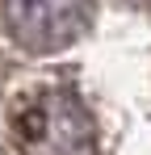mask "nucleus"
<instances>
[{"label":"nucleus","instance_id":"obj_1","mask_svg":"<svg viewBox=\"0 0 151 155\" xmlns=\"http://www.w3.org/2000/svg\"><path fill=\"white\" fill-rule=\"evenodd\" d=\"M21 155H101L97 122L72 88H42L13 109Z\"/></svg>","mask_w":151,"mask_h":155},{"label":"nucleus","instance_id":"obj_2","mask_svg":"<svg viewBox=\"0 0 151 155\" xmlns=\"http://www.w3.org/2000/svg\"><path fill=\"white\" fill-rule=\"evenodd\" d=\"M0 13L13 42H21L34 54H46L72 46L88 29L92 0H0Z\"/></svg>","mask_w":151,"mask_h":155},{"label":"nucleus","instance_id":"obj_3","mask_svg":"<svg viewBox=\"0 0 151 155\" xmlns=\"http://www.w3.org/2000/svg\"><path fill=\"white\" fill-rule=\"evenodd\" d=\"M139 4H151V0H139Z\"/></svg>","mask_w":151,"mask_h":155}]
</instances>
